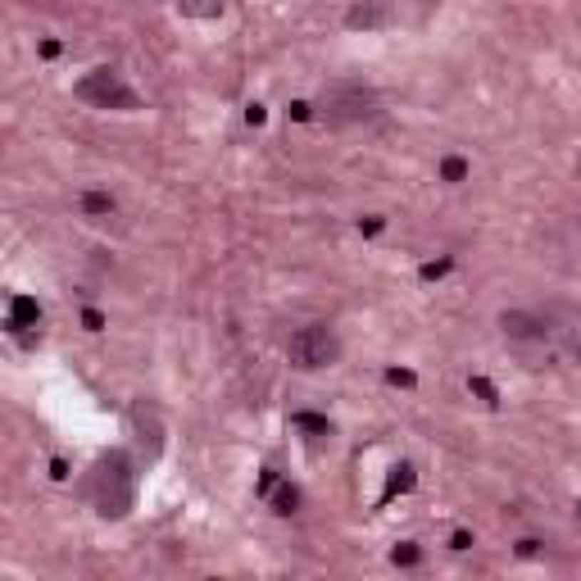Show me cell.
I'll return each mask as SVG.
<instances>
[{
	"instance_id": "cell-2",
	"label": "cell",
	"mask_w": 581,
	"mask_h": 581,
	"mask_svg": "<svg viewBox=\"0 0 581 581\" xmlns=\"http://www.w3.org/2000/svg\"><path fill=\"white\" fill-rule=\"evenodd\" d=\"M132 495H137V473H132V459L123 450L105 454L91 473V500L101 518H123L132 509Z\"/></svg>"
},
{
	"instance_id": "cell-12",
	"label": "cell",
	"mask_w": 581,
	"mask_h": 581,
	"mask_svg": "<svg viewBox=\"0 0 581 581\" xmlns=\"http://www.w3.org/2000/svg\"><path fill=\"white\" fill-rule=\"evenodd\" d=\"M182 9H187L191 19H218L222 9H227V0H182Z\"/></svg>"
},
{
	"instance_id": "cell-14",
	"label": "cell",
	"mask_w": 581,
	"mask_h": 581,
	"mask_svg": "<svg viewBox=\"0 0 581 581\" xmlns=\"http://www.w3.org/2000/svg\"><path fill=\"white\" fill-rule=\"evenodd\" d=\"M391 563H395V567H418V563H423V550H418L413 540H404V545L391 550Z\"/></svg>"
},
{
	"instance_id": "cell-5",
	"label": "cell",
	"mask_w": 581,
	"mask_h": 581,
	"mask_svg": "<svg viewBox=\"0 0 581 581\" xmlns=\"http://www.w3.org/2000/svg\"><path fill=\"white\" fill-rule=\"evenodd\" d=\"M500 327L513 345H545L554 336L550 314H540V309H509V314H500Z\"/></svg>"
},
{
	"instance_id": "cell-13",
	"label": "cell",
	"mask_w": 581,
	"mask_h": 581,
	"mask_svg": "<svg viewBox=\"0 0 581 581\" xmlns=\"http://www.w3.org/2000/svg\"><path fill=\"white\" fill-rule=\"evenodd\" d=\"M295 509H300V486H291V481H287V486H277V495H273V513L287 518Z\"/></svg>"
},
{
	"instance_id": "cell-23",
	"label": "cell",
	"mask_w": 581,
	"mask_h": 581,
	"mask_svg": "<svg viewBox=\"0 0 581 581\" xmlns=\"http://www.w3.org/2000/svg\"><path fill=\"white\" fill-rule=\"evenodd\" d=\"M245 123L259 128V123H264V105H250V109H245Z\"/></svg>"
},
{
	"instance_id": "cell-10",
	"label": "cell",
	"mask_w": 581,
	"mask_h": 581,
	"mask_svg": "<svg viewBox=\"0 0 581 581\" xmlns=\"http://www.w3.org/2000/svg\"><path fill=\"white\" fill-rule=\"evenodd\" d=\"M82 214H91V218H105V214H114V195L109 191H82Z\"/></svg>"
},
{
	"instance_id": "cell-20",
	"label": "cell",
	"mask_w": 581,
	"mask_h": 581,
	"mask_svg": "<svg viewBox=\"0 0 581 581\" xmlns=\"http://www.w3.org/2000/svg\"><path fill=\"white\" fill-rule=\"evenodd\" d=\"M381 227H386V218H381V214H368V218H359V232H364V237H377Z\"/></svg>"
},
{
	"instance_id": "cell-8",
	"label": "cell",
	"mask_w": 581,
	"mask_h": 581,
	"mask_svg": "<svg viewBox=\"0 0 581 581\" xmlns=\"http://www.w3.org/2000/svg\"><path fill=\"white\" fill-rule=\"evenodd\" d=\"M291 427L295 431H304V441H309V450H323V441H331V431H336V427H331L327 423V418H318V413H295L291 418Z\"/></svg>"
},
{
	"instance_id": "cell-22",
	"label": "cell",
	"mask_w": 581,
	"mask_h": 581,
	"mask_svg": "<svg viewBox=\"0 0 581 581\" xmlns=\"http://www.w3.org/2000/svg\"><path fill=\"white\" fill-rule=\"evenodd\" d=\"M536 550H540V540H531V536H527V540H518V559H531Z\"/></svg>"
},
{
	"instance_id": "cell-18",
	"label": "cell",
	"mask_w": 581,
	"mask_h": 581,
	"mask_svg": "<svg viewBox=\"0 0 581 581\" xmlns=\"http://www.w3.org/2000/svg\"><path fill=\"white\" fill-rule=\"evenodd\" d=\"M82 327L86 331H105V314L101 309H82Z\"/></svg>"
},
{
	"instance_id": "cell-17",
	"label": "cell",
	"mask_w": 581,
	"mask_h": 581,
	"mask_svg": "<svg viewBox=\"0 0 581 581\" xmlns=\"http://www.w3.org/2000/svg\"><path fill=\"white\" fill-rule=\"evenodd\" d=\"M314 109H318V105H309V101H291L287 118H291V123H309V118H314Z\"/></svg>"
},
{
	"instance_id": "cell-25",
	"label": "cell",
	"mask_w": 581,
	"mask_h": 581,
	"mask_svg": "<svg viewBox=\"0 0 581 581\" xmlns=\"http://www.w3.org/2000/svg\"><path fill=\"white\" fill-rule=\"evenodd\" d=\"M51 477H55V481H68V463L55 459V463H51Z\"/></svg>"
},
{
	"instance_id": "cell-3",
	"label": "cell",
	"mask_w": 581,
	"mask_h": 581,
	"mask_svg": "<svg viewBox=\"0 0 581 581\" xmlns=\"http://www.w3.org/2000/svg\"><path fill=\"white\" fill-rule=\"evenodd\" d=\"M287 354H291L295 368H304V373H314V368H331V364L341 359V336L327 323H309V327H300L287 341Z\"/></svg>"
},
{
	"instance_id": "cell-24",
	"label": "cell",
	"mask_w": 581,
	"mask_h": 581,
	"mask_svg": "<svg viewBox=\"0 0 581 581\" xmlns=\"http://www.w3.org/2000/svg\"><path fill=\"white\" fill-rule=\"evenodd\" d=\"M59 55V41H55V36H46V41H41V59H55Z\"/></svg>"
},
{
	"instance_id": "cell-7",
	"label": "cell",
	"mask_w": 581,
	"mask_h": 581,
	"mask_svg": "<svg viewBox=\"0 0 581 581\" xmlns=\"http://www.w3.org/2000/svg\"><path fill=\"white\" fill-rule=\"evenodd\" d=\"M395 14V0H364V5H354L350 14H345V23L350 28H381Z\"/></svg>"
},
{
	"instance_id": "cell-26",
	"label": "cell",
	"mask_w": 581,
	"mask_h": 581,
	"mask_svg": "<svg viewBox=\"0 0 581 581\" xmlns=\"http://www.w3.org/2000/svg\"><path fill=\"white\" fill-rule=\"evenodd\" d=\"M577 354H581V345H577Z\"/></svg>"
},
{
	"instance_id": "cell-9",
	"label": "cell",
	"mask_w": 581,
	"mask_h": 581,
	"mask_svg": "<svg viewBox=\"0 0 581 581\" xmlns=\"http://www.w3.org/2000/svg\"><path fill=\"white\" fill-rule=\"evenodd\" d=\"M436 173H441V182H450V187H459V182H468V173H473V164H468L463 155H445L441 164H436Z\"/></svg>"
},
{
	"instance_id": "cell-16",
	"label": "cell",
	"mask_w": 581,
	"mask_h": 581,
	"mask_svg": "<svg viewBox=\"0 0 581 581\" xmlns=\"http://www.w3.org/2000/svg\"><path fill=\"white\" fill-rule=\"evenodd\" d=\"M450 268H454V259L445 254V259H431V264H423V268H418V277H423V282H441Z\"/></svg>"
},
{
	"instance_id": "cell-21",
	"label": "cell",
	"mask_w": 581,
	"mask_h": 581,
	"mask_svg": "<svg viewBox=\"0 0 581 581\" xmlns=\"http://www.w3.org/2000/svg\"><path fill=\"white\" fill-rule=\"evenodd\" d=\"M450 550H473V531H468V527H459V531L450 536Z\"/></svg>"
},
{
	"instance_id": "cell-1",
	"label": "cell",
	"mask_w": 581,
	"mask_h": 581,
	"mask_svg": "<svg viewBox=\"0 0 581 581\" xmlns=\"http://www.w3.org/2000/svg\"><path fill=\"white\" fill-rule=\"evenodd\" d=\"M386 109H381V96L364 82H327L323 96H318V118L327 128H354V123H377Z\"/></svg>"
},
{
	"instance_id": "cell-15",
	"label": "cell",
	"mask_w": 581,
	"mask_h": 581,
	"mask_svg": "<svg viewBox=\"0 0 581 581\" xmlns=\"http://www.w3.org/2000/svg\"><path fill=\"white\" fill-rule=\"evenodd\" d=\"M468 391H473V395H481V400H486L490 404V409H495V404H500V391H495V381H490V377H468Z\"/></svg>"
},
{
	"instance_id": "cell-4",
	"label": "cell",
	"mask_w": 581,
	"mask_h": 581,
	"mask_svg": "<svg viewBox=\"0 0 581 581\" xmlns=\"http://www.w3.org/2000/svg\"><path fill=\"white\" fill-rule=\"evenodd\" d=\"M73 91H78L86 105H101V109H137L141 105V96L132 91L114 68H96L91 78H82Z\"/></svg>"
},
{
	"instance_id": "cell-11",
	"label": "cell",
	"mask_w": 581,
	"mask_h": 581,
	"mask_svg": "<svg viewBox=\"0 0 581 581\" xmlns=\"http://www.w3.org/2000/svg\"><path fill=\"white\" fill-rule=\"evenodd\" d=\"M413 468L409 463H400V468H391V481H386V500L391 495H404V490H413Z\"/></svg>"
},
{
	"instance_id": "cell-6",
	"label": "cell",
	"mask_w": 581,
	"mask_h": 581,
	"mask_svg": "<svg viewBox=\"0 0 581 581\" xmlns=\"http://www.w3.org/2000/svg\"><path fill=\"white\" fill-rule=\"evenodd\" d=\"M5 327L14 331V336H23V345H32L36 336L28 327H41V304L28 300V295H14V300H9V323Z\"/></svg>"
},
{
	"instance_id": "cell-19",
	"label": "cell",
	"mask_w": 581,
	"mask_h": 581,
	"mask_svg": "<svg viewBox=\"0 0 581 581\" xmlns=\"http://www.w3.org/2000/svg\"><path fill=\"white\" fill-rule=\"evenodd\" d=\"M386 381H391V386H413V373H409V368H386Z\"/></svg>"
}]
</instances>
